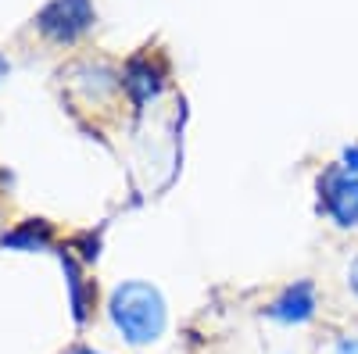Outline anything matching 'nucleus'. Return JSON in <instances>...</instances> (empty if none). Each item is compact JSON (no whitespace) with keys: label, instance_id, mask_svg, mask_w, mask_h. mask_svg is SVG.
<instances>
[{"label":"nucleus","instance_id":"f257e3e1","mask_svg":"<svg viewBox=\"0 0 358 354\" xmlns=\"http://www.w3.org/2000/svg\"><path fill=\"white\" fill-rule=\"evenodd\" d=\"M108 315H111V326L136 347L155 344L165 333V322H169L158 286L143 283V279H129L122 286H115L111 301H108Z\"/></svg>","mask_w":358,"mask_h":354},{"label":"nucleus","instance_id":"0eeeda50","mask_svg":"<svg viewBox=\"0 0 358 354\" xmlns=\"http://www.w3.org/2000/svg\"><path fill=\"white\" fill-rule=\"evenodd\" d=\"M348 290H351L355 297H358V258L348 265Z\"/></svg>","mask_w":358,"mask_h":354},{"label":"nucleus","instance_id":"f03ea898","mask_svg":"<svg viewBox=\"0 0 358 354\" xmlns=\"http://www.w3.org/2000/svg\"><path fill=\"white\" fill-rule=\"evenodd\" d=\"M97 11L90 0H54V4L43 8V15L36 18V25L57 43H72L79 40L90 25H94Z\"/></svg>","mask_w":358,"mask_h":354},{"label":"nucleus","instance_id":"20e7f679","mask_svg":"<svg viewBox=\"0 0 358 354\" xmlns=\"http://www.w3.org/2000/svg\"><path fill=\"white\" fill-rule=\"evenodd\" d=\"M312 315H315V286L312 283H294L268 304V318L287 322V326H301Z\"/></svg>","mask_w":358,"mask_h":354},{"label":"nucleus","instance_id":"39448f33","mask_svg":"<svg viewBox=\"0 0 358 354\" xmlns=\"http://www.w3.org/2000/svg\"><path fill=\"white\" fill-rule=\"evenodd\" d=\"M122 82H126V90H129L136 101H147V97H158V90H162V72H155L147 61H133L129 72L122 75Z\"/></svg>","mask_w":358,"mask_h":354},{"label":"nucleus","instance_id":"1a4fd4ad","mask_svg":"<svg viewBox=\"0 0 358 354\" xmlns=\"http://www.w3.org/2000/svg\"><path fill=\"white\" fill-rule=\"evenodd\" d=\"M4 72H8V61H4V57H0V79H4Z\"/></svg>","mask_w":358,"mask_h":354},{"label":"nucleus","instance_id":"6e6552de","mask_svg":"<svg viewBox=\"0 0 358 354\" xmlns=\"http://www.w3.org/2000/svg\"><path fill=\"white\" fill-rule=\"evenodd\" d=\"M69 354H101V351H94V347H72Z\"/></svg>","mask_w":358,"mask_h":354},{"label":"nucleus","instance_id":"423d86ee","mask_svg":"<svg viewBox=\"0 0 358 354\" xmlns=\"http://www.w3.org/2000/svg\"><path fill=\"white\" fill-rule=\"evenodd\" d=\"M337 354H358V333H348L337 340Z\"/></svg>","mask_w":358,"mask_h":354},{"label":"nucleus","instance_id":"7ed1b4c3","mask_svg":"<svg viewBox=\"0 0 358 354\" xmlns=\"http://www.w3.org/2000/svg\"><path fill=\"white\" fill-rule=\"evenodd\" d=\"M322 208L337 226H358V175L330 172L322 179Z\"/></svg>","mask_w":358,"mask_h":354}]
</instances>
